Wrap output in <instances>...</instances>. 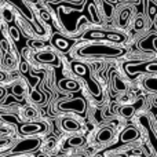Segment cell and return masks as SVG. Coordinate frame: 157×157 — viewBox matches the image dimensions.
<instances>
[{
    "label": "cell",
    "instance_id": "2",
    "mask_svg": "<svg viewBox=\"0 0 157 157\" xmlns=\"http://www.w3.org/2000/svg\"><path fill=\"white\" fill-rule=\"evenodd\" d=\"M58 108L61 110H69V109H75L77 112H83L84 110V101L77 98V99H73V101H68V102H61L58 105Z\"/></svg>",
    "mask_w": 157,
    "mask_h": 157
},
{
    "label": "cell",
    "instance_id": "13",
    "mask_svg": "<svg viewBox=\"0 0 157 157\" xmlns=\"http://www.w3.org/2000/svg\"><path fill=\"white\" fill-rule=\"evenodd\" d=\"M61 88L63 90H69V91H75V90H77V83L76 81H72V80H62L59 83Z\"/></svg>",
    "mask_w": 157,
    "mask_h": 157
},
{
    "label": "cell",
    "instance_id": "34",
    "mask_svg": "<svg viewBox=\"0 0 157 157\" xmlns=\"http://www.w3.org/2000/svg\"><path fill=\"white\" fill-rule=\"evenodd\" d=\"M108 2H109V3H116L117 0H108Z\"/></svg>",
    "mask_w": 157,
    "mask_h": 157
},
{
    "label": "cell",
    "instance_id": "1",
    "mask_svg": "<svg viewBox=\"0 0 157 157\" xmlns=\"http://www.w3.org/2000/svg\"><path fill=\"white\" fill-rule=\"evenodd\" d=\"M123 52V48L106 44H90L77 50V54L83 57H119Z\"/></svg>",
    "mask_w": 157,
    "mask_h": 157
},
{
    "label": "cell",
    "instance_id": "33",
    "mask_svg": "<svg viewBox=\"0 0 157 157\" xmlns=\"http://www.w3.org/2000/svg\"><path fill=\"white\" fill-rule=\"evenodd\" d=\"M37 157H48V156H46V155H41V153H40V155H39Z\"/></svg>",
    "mask_w": 157,
    "mask_h": 157
},
{
    "label": "cell",
    "instance_id": "26",
    "mask_svg": "<svg viewBox=\"0 0 157 157\" xmlns=\"http://www.w3.org/2000/svg\"><path fill=\"white\" fill-rule=\"evenodd\" d=\"M30 46L32 47H41L43 43H41V41H30Z\"/></svg>",
    "mask_w": 157,
    "mask_h": 157
},
{
    "label": "cell",
    "instance_id": "4",
    "mask_svg": "<svg viewBox=\"0 0 157 157\" xmlns=\"http://www.w3.org/2000/svg\"><path fill=\"white\" fill-rule=\"evenodd\" d=\"M87 37L90 39H110V40H114V41H121L123 37L120 35H114V33H105V32H90L87 35Z\"/></svg>",
    "mask_w": 157,
    "mask_h": 157
},
{
    "label": "cell",
    "instance_id": "17",
    "mask_svg": "<svg viewBox=\"0 0 157 157\" xmlns=\"http://www.w3.org/2000/svg\"><path fill=\"white\" fill-rule=\"evenodd\" d=\"M114 88L117 90V91H125V83L121 80L120 77H114Z\"/></svg>",
    "mask_w": 157,
    "mask_h": 157
},
{
    "label": "cell",
    "instance_id": "27",
    "mask_svg": "<svg viewBox=\"0 0 157 157\" xmlns=\"http://www.w3.org/2000/svg\"><path fill=\"white\" fill-rule=\"evenodd\" d=\"M41 15H43V18L46 19V21H50V15H48V13H46V11H41Z\"/></svg>",
    "mask_w": 157,
    "mask_h": 157
},
{
    "label": "cell",
    "instance_id": "32",
    "mask_svg": "<svg viewBox=\"0 0 157 157\" xmlns=\"http://www.w3.org/2000/svg\"><path fill=\"white\" fill-rule=\"evenodd\" d=\"M110 157H125V156H123V155H116V156H110Z\"/></svg>",
    "mask_w": 157,
    "mask_h": 157
},
{
    "label": "cell",
    "instance_id": "24",
    "mask_svg": "<svg viewBox=\"0 0 157 157\" xmlns=\"http://www.w3.org/2000/svg\"><path fill=\"white\" fill-rule=\"evenodd\" d=\"M10 33H11V36H13L14 40H18L19 39V33H18V30H17L15 28H10Z\"/></svg>",
    "mask_w": 157,
    "mask_h": 157
},
{
    "label": "cell",
    "instance_id": "14",
    "mask_svg": "<svg viewBox=\"0 0 157 157\" xmlns=\"http://www.w3.org/2000/svg\"><path fill=\"white\" fill-rule=\"evenodd\" d=\"M11 91H13V94L17 95V97H22V95H24V92L26 91V87H25L24 84H21V83H17V84H14V86H13Z\"/></svg>",
    "mask_w": 157,
    "mask_h": 157
},
{
    "label": "cell",
    "instance_id": "11",
    "mask_svg": "<svg viewBox=\"0 0 157 157\" xmlns=\"http://www.w3.org/2000/svg\"><path fill=\"white\" fill-rule=\"evenodd\" d=\"M62 127L68 131H77L80 128V124H78L76 120L65 119V120H62Z\"/></svg>",
    "mask_w": 157,
    "mask_h": 157
},
{
    "label": "cell",
    "instance_id": "23",
    "mask_svg": "<svg viewBox=\"0 0 157 157\" xmlns=\"http://www.w3.org/2000/svg\"><path fill=\"white\" fill-rule=\"evenodd\" d=\"M4 62H6V65H7V66H13V65H14V62H15V59H14V58L11 57V55H6Z\"/></svg>",
    "mask_w": 157,
    "mask_h": 157
},
{
    "label": "cell",
    "instance_id": "22",
    "mask_svg": "<svg viewBox=\"0 0 157 157\" xmlns=\"http://www.w3.org/2000/svg\"><path fill=\"white\" fill-rule=\"evenodd\" d=\"M156 13H157V7H156V4L153 2H149V17H150V19L152 21H155V18H156Z\"/></svg>",
    "mask_w": 157,
    "mask_h": 157
},
{
    "label": "cell",
    "instance_id": "31",
    "mask_svg": "<svg viewBox=\"0 0 157 157\" xmlns=\"http://www.w3.org/2000/svg\"><path fill=\"white\" fill-rule=\"evenodd\" d=\"M3 94H4V90L0 88V97H3Z\"/></svg>",
    "mask_w": 157,
    "mask_h": 157
},
{
    "label": "cell",
    "instance_id": "10",
    "mask_svg": "<svg viewBox=\"0 0 157 157\" xmlns=\"http://www.w3.org/2000/svg\"><path fill=\"white\" fill-rule=\"evenodd\" d=\"M112 138H113V131L109 128H103L98 132V141L99 142H109Z\"/></svg>",
    "mask_w": 157,
    "mask_h": 157
},
{
    "label": "cell",
    "instance_id": "3",
    "mask_svg": "<svg viewBox=\"0 0 157 157\" xmlns=\"http://www.w3.org/2000/svg\"><path fill=\"white\" fill-rule=\"evenodd\" d=\"M40 145L39 139H26V141L21 142L15 146L14 152L15 153H19V152H29V150H33L35 147H37Z\"/></svg>",
    "mask_w": 157,
    "mask_h": 157
},
{
    "label": "cell",
    "instance_id": "5",
    "mask_svg": "<svg viewBox=\"0 0 157 157\" xmlns=\"http://www.w3.org/2000/svg\"><path fill=\"white\" fill-rule=\"evenodd\" d=\"M8 2L13 3L17 8H19V10L22 11V14H24L29 21H33V14H32V11H30V8L25 4V2H22V0H8Z\"/></svg>",
    "mask_w": 157,
    "mask_h": 157
},
{
    "label": "cell",
    "instance_id": "8",
    "mask_svg": "<svg viewBox=\"0 0 157 157\" xmlns=\"http://www.w3.org/2000/svg\"><path fill=\"white\" fill-rule=\"evenodd\" d=\"M130 17H131V8L123 7L121 11H120V14H119V24L121 25V26H125L128 19H130Z\"/></svg>",
    "mask_w": 157,
    "mask_h": 157
},
{
    "label": "cell",
    "instance_id": "29",
    "mask_svg": "<svg viewBox=\"0 0 157 157\" xmlns=\"http://www.w3.org/2000/svg\"><path fill=\"white\" fill-rule=\"evenodd\" d=\"M21 71L24 72V73H25V72L28 71V65H26V63H25V62H24V63H22V65H21Z\"/></svg>",
    "mask_w": 157,
    "mask_h": 157
},
{
    "label": "cell",
    "instance_id": "20",
    "mask_svg": "<svg viewBox=\"0 0 157 157\" xmlns=\"http://www.w3.org/2000/svg\"><path fill=\"white\" fill-rule=\"evenodd\" d=\"M2 13H3V17H4V21L6 22H11V21H13L14 14H13V11H11V10H8V8H3Z\"/></svg>",
    "mask_w": 157,
    "mask_h": 157
},
{
    "label": "cell",
    "instance_id": "21",
    "mask_svg": "<svg viewBox=\"0 0 157 157\" xmlns=\"http://www.w3.org/2000/svg\"><path fill=\"white\" fill-rule=\"evenodd\" d=\"M120 113H121L124 117H131L134 114V108L132 106H124V108H121Z\"/></svg>",
    "mask_w": 157,
    "mask_h": 157
},
{
    "label": "cell",
    "instance_id": "25",
    "mask_svg": "<svg viewBox=\"0 0 157 157\" xmlns=\"http://www.w3.org/2000/svg\"><path fill=\"white\" fill-rule=\"evenodd\" d=\"M32 99H33V101H36V102H40V101H41L40 94H39L37 91H33V92H32Z\"/></svg>",
    "mask_w": 157,
    "mask_h": 157
},
{
    "label": "cell",
    "instance_id": "16",
    "mask_svg": "<svg viewBox=\"0 0 157 157\" xmlns=\"http://www.w3.org/2000/svg\"><path fill=\"white\" fill-rule=\"evenodd\" d=\"M83 144H84V138H83V136H72V138L68 141L69 146H73V147L80 146V145H83Z\"/></svg>",
    "mask_w": 157,
    "mask_h": 157
},
{
    "label": "cell",
    "instance_id": "9",
    "mask_svg": "<svg viewBox=\"0 0 157 157\" xmlns=\"http://www.w3.org/2000/svg\"><path fill=\"white\" fill-rule=\"evenodd\" d=\"M43 128H44L43 124H26L21 127V132L30 134V132H36V131H43Z\"/></svg>",
    "mask_w": 157,
    "mask_h": 157
},
{
    "label": "cell",
    "instance_id": "30",
    "mask_svg": "<svg viewBox=\"0 0 157 157\" xmlns=\"http://www.w3.org/2000/svg\"><path fill=\"white\" fill-rule=\"evenodd\" d=\"M6 78V76H4V73H0V81H3Z\"/></svg>",
    "mask_w": 157,
    "mask_h": 157
},
{
    "label": "cell",
    "instance_id": "12",
    "mask_svg": "<svg viewBox=\"0 0 157 157\" xmlns=\"http://www.w3.org/2000/svg\"><path fill=\"white\" fill-rule=\"evenodd\" d=\"M52 43H54L59 50H63V51L69 47V41L66 40V39H63L62 36H55L54 40H52Z\"/></svg>",
    "mask_w": 157,
    "mask_h": 157
},
{
    "label": "cell",
    "instance_id": "19",
    "mask_svg": "<svg viewBox=\"0 0 157 157\" xmlns=\"http://www.w3.org/2000/svg\"><path fill=\"white\" fill-rule=\"evenodd\" d=\"M134 28L135 29H144L145 28V18L144 17H136L135 18V21H134Z\"/></svg>",
    "mask_w": 157,
    "mask_h": 157
},
{
    "label": "cell",
    "instance_id": "7",
    "mask_svg": "<svg viewBox=\"0 0 157 157\" xmlns=\"http://www.w3.org/2000/svg\"><path fill=\"white\" fill-rule=\"evenodd\" d=\"M36 59L40 61V62H47V63H54L57 61L55 55L50 51H41L36 55Z\"/></svg>",
    "mask_w": 157,
    "mask_h": 157
},
{
    "label": "cell",
    "instance_id": "18",
    "mask_svg": "<svg viewBox=\"0 0 157 157\" xmlns=\"http://www.w3.org/2000/svg\"><path fill=\"white\" fill-rule=\"evenodd\" d=\"M73 71L76 72L77 75H80V76H86V73H87V68L84 65H81V63H75Z\"/></svg>",
    "mask_w": 157,
    "mask_h": 157
},
{
    "label": "cell",
    "instance_id": "15",
    "mask_svg": "<svg viewBox=\"0 0 157 157\" xmlns=\"http://www.w3.org/2000/svg\"><path fill=\"white\" fill-rule=\"evenodd\" d=\"M144 86L150 91H156L157 90V78L156 77H149L144 81Z\"/></svg>",
    "mask_w": 157,
    "mask_h": 157
},
{
    "label": "cell",
    "instance_id": "6",
    "mask_svg": "<svg viewBox=\"0 0 157 157\" xmlns=\"http://www.w3.org/2000/svg\"><path fill=\"white\" fill-rule=\"evenodd\" d=\"M139 138V132L136 128H127L124 132L121 134V141L123 142H131V141H136Z\"/></svg>",
    "mask_w": 157,
    "mask_h": 157
},
{
    "label": "cell",
    "instance_id": "28",
    "mask_svg": "<svg viewBox=\"0 0 157 157\" xmlns=\"http://www.w3.org/2000/svg\"><path fill=\"white\" fill-rule=\"evenodd\" d=\"M136 105L135 106H132V108H134V110H135V109H138L139 108V106H142V99H139V101H136Z\"/></svg>",
    "mask_w": 157,
    "mask_h": 157
}]
</instances>
